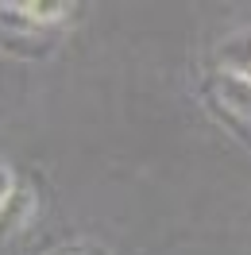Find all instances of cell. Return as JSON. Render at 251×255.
<instances>
[{
  "instance_id": "6da1fadb",
  "label": "cell",
  "mask_w": 251,
  "mask_h": 255,
  "mask_svg": "<svg viewBox=\"0 0 251 255\" xmlns=\"http://www.w3.org/2000/svg\"><path fill=\"white\" fill-rule=\"evenodd\" d=\"M213 101L217 109L236 124V131L251 139V78H236V74H217L213 78Z\"/></svg>"
},
{
  "instance_id": "7a4b0ae2",
  "label": "cell",
  "mask_w": 251,
  "mask_h": 255,
  "mask_svg": "<svg viewBox=\"0 0 251 255\" xmlns=\"http://www.w3.org/2000/svg\"><path fill=\"white\" fill-rule=\"evenodd\" d=\"M217 62L220 74H236V78H251V27L224 35L217 43Z\"/></svg>"
},
{
  "instance_id": "3957f363",
  "label": "cell",
  "mask_w": 251,
  "mask_h": 255,
  "mask_svg": "<svg viewBox=\"0 0 251 255\" xmlns=\"http://www.w3.org/2000/svg\"><path fill=\"white\" fill-rule=\"evenodd\" d=\"M12 193H16V174H12V166L0 162V209L12 201Z\"/></svg>"
},
{
  "instance_id": "277c9868",
  "label": "cell",
  "mask_w": 251,
  "mask_h": 255,
  "mask_svg": "<svg viewBox=\"0 0 251 255\" xmlns=\"http://www.w3.org/2000/svg\"><path fill=\"white\" fill-rule=\"evenodd\" d=\"M66 255H85V252H66Z\"/></svg>"
}]
</instances>
